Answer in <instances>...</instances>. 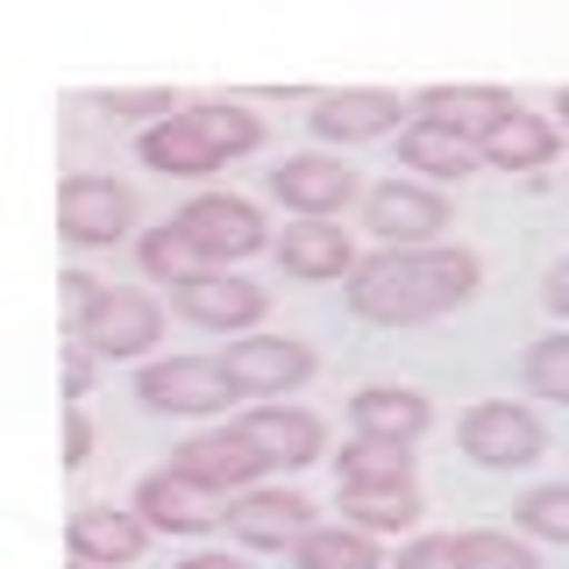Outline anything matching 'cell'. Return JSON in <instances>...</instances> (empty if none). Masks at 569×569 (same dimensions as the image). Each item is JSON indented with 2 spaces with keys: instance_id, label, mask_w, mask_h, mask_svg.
I'll return each instance as SVG.
<instances>
[{
  "instance_id": "cell-1",
  "label": "cell",
  "mask_w": 569,
  "mask_h": 569,
  "mask_svg": "<svg viewBox=\"0 0 569 569\" xmlns=\"http://www.w3.org/2000/svg\"><path fill=\"white\" fill-rule=\"evenodd\" d=\"M342 292H349V313L370 320V328H427V320L470 307V299L485 292V257L462 249V242L370 249Z\"/></svg>"
},
{
  "instance_id": "cell-2",
  "label": "cell",
  "mask_w": 569,
  "mask_h": 569,
  "mask_svg": "<svg viewBox=\"0 0 569 569\" xmlns=\"http://www.w3.org/2000/svg\"><path fill=\"white\" fill-rule=\"evenodd\" d=\"M456 449L477 470H533L548 456V427L527 399H477L456 420Z\"/></svg>"
},
{
  "instance_id": "cell-3",
  "label": "cell",
  "mask_w": 569,
  "mask_h": 569,
  "mask_svg": "<svg viewBox=\"0 0 569 569\" xmlns=\"http://www.w3.org/2000/svg\"><path fill=\"white\" fill-rule=\"evenodd\" d=\"M136 399L150 406V413L207 420V413H228V399H242V391H236L221 356H150V363L136 370Z\"/></svg>"
},
{
  "instance_id": "cell-4",
  "label": "cell",
  "mask_w": 569,
  "mask_h": 569,
  "mask_svg": "<svg viewBox=\"0 0 569 569\" xmlns=\"http://www.w3.org/2000/svg\"><path fill=\"white\" fill-rule=\"evenodd\" d=\"M164 470H178L186 485H200L213 498H242V491H257L263 477H271V456H263L236 420H221V427H207V435L178 441Z\"/></svg>"
},
{
  "instance_id": "cell-5",
  "label": "cell",
  "mask_w": 569,
  "mask_h": 569,
  "mask_svg": "<svg viewBox=\"0 0 569 569\" xmlns=\"http://www.w3.org/2000/svg\"><path fill=\"white\" fill-rule=\"evenodd\" d=\"M171 221L186 228L192 242H200V257L213 263V271H236L242 257H257V249L278 242L271 228H263L257 200H242V192H192V200L178 207Z\"/></svg>"
},
{
  "instance_id": "cell-6",
  "label": "cell",
  "mask_w": 569,
  "mask_h": 569,
  "mask_svg": "<svg viewBox=\"0 0 569 569\" xmlns=\"http://www.w3.org/2000/svg\"><path fill=\"white\" fill-rule=\"evenodd\" d=\"M136 228V192L107 171H64L58 178V236L71 249H114Z\"/></svg>"
},
{
  "instance_id": "cell-7",
  "label": "cell",
  "mask_w": 569,
  "mask_h": 569,
  "mask_svg": "<svg viewBox=\"0 0 569 569\" xmlns=\"http://www.w3.org/2000/svg\"><path fill=\"white\" fill-rule=\"evenodd\" d=\"M228 541L242 548V556H292L299 541L320 527L313 498L307 491H284V485H257L242 498H228Z\"/></svg>"
},
{
  "instance_id": "cell-8",
  "label": "cell",
  "mask_w": 569,
  "mask_h": 569,
  "mask_svg": "<svg viewBox=\"0 0 569 569\" xmlns=\"http://www.w3.org/2000/svg\"><path fill=\"white\" fill-rule=\"evenodd\" d=\"M263 186H271V200L292 213V221H335V213H349L356 200H363V178H356L342 157H328V150L278 157Z\"/></svg>"
},
{
  "instance_id": "cell-9",
  "label": "cell",
  "mask_w": 569,
  "mask_h": 569,
  "mask_svg": "<svg viewBox=\"0 0 569 569\" xmlns=\"http://www.w3.org/2000/svg\"><path fill=\"white\" fill-rule=\"evenodd\" d=\"M363 228L378 236V249H435L449 228V192L420 178H385L363 192Z\"/></svg>"
},
{
  "instance_id": "cell-10",
  "label": "cell",
  "mask_w": 569,
  "mask_h": 569,
  "mask_svg": "<svg viewBox=\"0 0 569 569\" xmlns=\"http://www.w3.org/2000/svg\"><path fill=\"white\" fill-rule=\"evenodd\" d=\"M221 363H228V378H236V391L257 399V406L292 399V391L313 378V349L299 342V335H236V342L221 349Z\"/></svg>"
},
{
  "instance_id": "cell-11",
  "label": "cell",
  "mask_w": 569,
  "mask_h": 569,
  "mask_svg": "<svg viewBox=\"0 0 569 569\" xmlns=\"http://www.w3.org/2000/svg\"><path fill=\"white\" fill-rule=\"evenodd\" d=\"M171 313L236 342V335H263L271 292H263L257 278H242V271H207V278H192V284H178V292H171Z\"/></svg>"
},
{
  "instance_id": "cell-12",
  "label": "cell",
  "mask_w": 569,
  "mask_h": 569,
  "mask_svg": "<svg viewBox=\"0 0 569 569\" xmlns=\"http://www.w3.org/2000/svg\"><path fill=\"white\" fill-rule=\"evenodd\" d=\"M406 121H413V107H406L399 93H385V86H342V93H313L307 129L320 142H335V150H356V142L399 136Z\"/></svg>"
},
{
  "instance_id": "cell-13",
  "label": "cell",
  "mask_w": 569,
  "mask_h": 569,
  "mask_svg": "<svg viewBox=\"0 0 569 569\" xmlns=\"http://www.w3.org/2000/svg\"><path fill=\"white\" fill-rule=\"evenodd\" d=\"M79 342L93 349L100 363H150V349L164 342V299H157V292H136V284H114V292H107V307L86 320Z\"/></svg>"
},
{
  "instance_id": "cell-14",
  "label": "cell",
  "mask_w": 569,
  "mask_h": 569,
  "mask_svg": "<svg viewBox=\"0 0 569 569\" xmlns=\"http://www.w3.org/2000/svg\"><path fill=\"white\" fill-rule=\"evenodd\" d=\"M64 548H71V562L129 569V562H142V548H150V520H142L136 506H79L64 520Z\"/></svg>"
},
{
  "instance_id": "cell-15",
  "label": "cell",
  "mask_w": 569,
  "mask_h": 569,
  "mask_svg": "<svg viewBox=\"0 0 569 569\" xmlns=\"http://www.w3.org/2000/svg\"><path fill=\"white\" fill-rule=\"evenodd\" d=\"M236 427L257 441L263 456H271V470H307V462L328 456V427H320V413H307V406H292V399H278V406H242Z\"/></svg>"
},
{
  "instance_id": "cell-16",
  "label": "cell",
  "mask_w": 569,
  "mask_h": 569,
  "mask_svg": "<svg viewBox=\"0 0 569 569\" xmlns=\"http://www.w3.org/2000/svg\"><path fill=\"white\" fill-rule=\"evenodd\" d=\"M129 506L150 520V533H213L228 520V498H213V491H200V485H186L178 470H150L136 485V498Z\"/></svg>"
},
{
  "instance_id": "cell-17",
  "label": "cell",
  "mask_w": 569,
  "mask_h": 569,
  "mask_svg": "<svg viewBox=\"0 0 569 569\" xmlns=\"http://www.w3.org/2000/svg\"><path fill=\"white\" fill-rule=\"evenodd\" d=\"M271 257H278V271L284 278H299V284H335V278H356V242H349V228H335V221H292L284 236L271 242Z\"/></svg>"
},
{
  "instance_id": "cell-18",
  "label": "cell",
  "mask_w": 569,
  "mask_h": 569,
  "mask_svg": "<svg viewBox=\"0 0 569 569\" xmlns=\"http://www.w3.org/2000/svg\"><path fill=\"white\" fill-rule=\"evenodd\" d=\"M427 427H435V406H427V391H413V385H363L349 399V435H363V441H399V449H413Z\"/></svg>"
},
{
  "instance_id": "cell-19",
  "label": "cell",
  "mask_w": 569,
  "mask_h": 569,
  "mask_svg": "<svg viewBox=\"0 0 569 569\" xmlns=\"http://www.w3.org/2000/svg\"><path fill=\"white\" fill-rule=\"evenodd\" d=\"M485 157H477V142L470 136H456V129H441V121H406L399 129V171L406 178H420V186H462Z\"/></svg>"
},
{
  "instance_id": "cell-20",
  "label": "cell",
  "mask_w": 569,
  "mask_h": 569,
  "mask_svg": "<svg viewBox=\"0 0 569 569\" xmlns=\"http://www.w3.org/2000/svg\"><path fill=\"white\" fill-rule=\"evenodd\" d=\"M413 114L420 121H441V129L485 142L506 114H520V100L498 93V86H427V93H413Z\"/></svg>"
},
{
  "instance_id": "cell-21",
  "label": "cell",
  "mask_w": 569,
  "mask_h": 569,
  "mask_svg": "<svg viewBox=\"0 0 569 569\" xmlns=\"http://www.w3.org/2000/svg\"><path fill=\"white\" fill-rule=\"evenodd\" d=\"M136 157H142L157 178H186V186H200V178H213V171L228 164V157L213 150V142L192 129L186 114H171V121H157V129H142V136H136Z\"/></svg>"
},
{
  "instance_id": "cell-22",
  "label": "cell",
  "mask_w": 569,
  "mask_h": 569,
  "mask_svg": "<svg viewBox=\"0 0 569 569\" xmlns=\"http://www.w3.org/2000/svg\"><path fill=\"white\" fill-rule=\"evenodd\" d=\"M477 157H485L491 171H548L562 157V129L548 114H527L520 107V114H506L485 142H477Z\"/></svg>"
},
{
  "instance_id": "cell-23",
  "label": "cell",
  "mask_w": 569,
  "mask_h": 569,
  "mask_svg": "<svg viewBox=\"0 0 569 569\" xmlns=\"http://www.w3.org/2000/svg\"><path fill=\"white\" fill-rule=\"evenodd\" d=\"M335 506H342V527H363L370 541L378 533H406L413 541L427 498H420V485H385V491H335Z\"/></svg>"
},
{
  "instance_id": "cell-24",
  "label": "cell",
  "mask_w": 569,
  "mask_h": 569,
  "mask_svg": "<svg viewBox=\"0 0 569 569\" xmlns=\"http://www.w3.org/2000/svg\"><path fill=\"white\" fill-rule=\"evenodd\" d=\"M385 485H413V449L349 435L335 456V491H385Z\"/></svg>"
},
{
  "instance_id": "cell-25",
  "label": "cell",
  "mask_w": 569,
  "mask_h": 569,
  "mask_svg": "<svg viewBox=\"0 0 569 569\" xmlns=\"http://www.w3.org/2000/svg\"><path fill=\"white\" fill-rule=\"evenodd\" d=\"M186 121L200 129L213 150L236 164V157H257L263 150V114H249V100H228V93H207V100H186Z\"/></svg>"
},
{
  "instance_id": "cell-26",
  "label": "cell",
  "mask_w": 569,
  "mask_h": 569,
  "mask_svg": "<svg viewBox=\"0 0 569 569\" xmlns=\"http://www.w3.org/2000/svg\"><path fill=\"white\" fill-rule=\"evenodd\" d=\"M136 263H142V278H150V284H164V292H178V284H192V278H207V271H213V263L200 257V242H192L178 221H157V228H142V242H136Z\"/></svg>"
},
{
  "instance_id": "cell-27",
  "label": "cell",
  "mask_w": 569,
  "mask_h": 569,
  "mask_svg": "<svg viewBox=\"0 0 569 569\" xmlns=\"http://www.w3.org/2000/svg\"><path fill=\"white\" fill-rule=\"evenodd\" d=\"M292 569H385V548L363 527H313L292 548Z\"/></svg>"
},
{
  "instance_id": "cell-28",
  "label": "cell",
  "mask_w": 569,
  "mask_h": 569,
  "mask_svg": "<svg viewBox=\"0 0 569 569\" xmlns=\"http://www.w3.org/2000/svg\"><path fill=\"white\" fill-rule=\"evenodd\" d=\"M520 391L527 399H548V406H569V328L520 349Z\"/></svg>"
},
{
  "instance_id": "cell-29",
  "label": "cell",
  "mask_w": 569,
  "mask_h": 569,
  "mask_svg": "<svg viewBox=\"0 0 569 569\" xmlns=\"http://www.w3.org/2000/svg\"><path fill=\"white\" fill-rule=\"evenodd\" d=\"M512 533L569 548V485H533V491L512 498Z\"/></svg>"
},
{
  "instance_id": "cell-30",
  "label": "cell",
  "mask_w": 569,
  "mask_h": 569,
  "mask_svg": "<svg viewBox=\"0 0 569 569\" xmlns=\"http://www.w3.org/2000/svg\"><path fill=\"white\" fill-rule=\"evenodd\" d=\"M462 569H541V548L527 533H498V527H462L456 533Z\"/></svg>"
},
{
  "instance_id": "cell-31",
  "label": "cell",
  "mask_w": 569,
  "mask_h": 569,
  "mask_svg": "<svg viewBox=\"0 0 569 569\" xmlns=\"http://www.w3.org/2000/svg\"><path fill=\"white\" fill-rule=\"evenodd\" d=\"M100 114H114V121H171V114H186V100L171 93V86H142V93H93Z\"/></svg>"
},
{
  "instance_id": "cell-32",
  "label": "cell",
  "mask_w": 569,
  "mask_h": 569,
  "mask_svg": "<svg viewBox=\"0 0 569 569\" xmlns=\"http://www.w3.org/2000/svg\"><path fill=\"white\" fill-rule=\"evenodd\" d=\"M107 292H114V284H100L93 271H64L58 278V320H64V335H86V320L107 307Z\"/></svg>"
},
{
  "instance_id": "cell-33",
  "label": "cell",
  "mask_w": 569,
  "mask_h": 569,
  "mask_svg": "<svg viewBox=\"0 0 569 569\" xmlns=\"http://www.w3.org/2000/svg\"><path fill=\"white\" fill-rule=\"evenodd\" d=\"M391 569H462V548H456V533H413Z\"/></svg>"
},
{
  "instance_id": "cell-34",
  "label": "cell",
  "mask_w": 569,
  "mask_h": 569,
  "mask_svg": "<svg viewBox=\"0 0 569 569\" xmlns=\"http://www.w3.org/2000/svg\"><path fill=\"white\" fill-rule=\"evenodd\" d=\"M58 356H64V406H79L86 391H93V378H100V356L79 342V335H64L58 342Z\"/></svg>"
},
{
  "instance_id": "cell-35",
  "label": "cell",
  "mask_w": 569,
  "mask_h": 569,
  "mask_svg": "<svg viewBox=\"0 0 569 569\" xmlns=\"http://www.w3.org/2000/svg\"><path fill=\"white\" fill-rule=\"evenodd\" d=\"M93 462V420L86 406H64V470H86Z\"/></svg>"
},
{
  "instance_id": "cell-36",
  "label": "cell",
  "mask_w": 569,
  "mask_h": 569,
  "mask_svg": "<svg viewBox=\"0 0 569 569\" xmlns=\"http://www.w3.org/2000/svg\"><path fill=\"white\" fill-rule=\"evenodd\" d=\"M541 299H548V313L569 328V257H556L548 263V278H541Z\"/></svg>"
},
{
  "instance_id": "cell-37",
  "label": "cell",
  "mask_w": 569,
  "mask_h": 569,
  "mask_svg": "<svg viewBox=\"0 0 569 569\" xmlns=\"http://www.w3.org/2000/svg\"><path fill=\"white\" fill-rule=\"evenodd\" d=\"M171 569H249V556H228V548H200V556L171 562Z\"/></svg>"
},
{
  "instance_id": "cell-38",
  "label": "cell",
  "mask_w": 569,
  "mask_h": 569,
  "mask_svg": "<svg viewBox=\"0 0 569 569\" xmlns=\"http://www.w3.org/2000/svg\"><path fill=\"white\" fill-rule=\"evenodd\" d=\"M556 129L569 136V86H562V93H556Z\"/></svg>"
},
{
  "instance_id": "cell-39",
  "label": "cell",
  "mask_w": 569,
  "mask_h": 569,
  "mask_svg": "<svg viewBox=\"0 0 569 569\" xmlns=\"http://www.w3.org/2000/svg\"><path fill=\"white\" fill-rule=\"evenodd\" d=\"M71 569H93V562H71Z\"/></svg>"
}]
</instances>
